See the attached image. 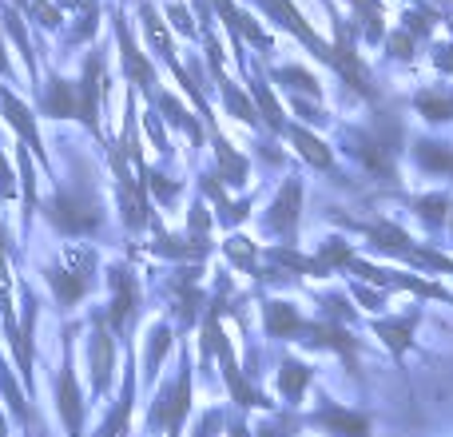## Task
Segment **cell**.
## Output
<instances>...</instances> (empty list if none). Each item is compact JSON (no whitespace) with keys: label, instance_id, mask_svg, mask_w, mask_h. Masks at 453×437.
<instances>
[{"label":"cell","instance_id":"obj_3","mask_svg":"<svg viewBox=\"0 0 453 437\" xmlns=\"http://www.w3.org/2000/svg\"><path fill=\"white\" fill-rule=\"evenodd\" d=\"M398 140H402V124L390 116V111H378L374 127H370V132L358 140L354 156H358L374 175L390 180V175H394V159H398Z\"/></svg>","mask_w":453,"mask_h":437},{"label":"cell","instance_id":"obj_25","mask_svg":"<svg viewBox=\"0 0 453 437\" xmlns=\"http://www.w3.org/2000/svg\"><path fill=\"white\" fill-rule=\"evenodd\" d=\"M290 140H295L298 156H306L314 167H330V148H322V140H314L306 127H295V132H290Z\"/></svg>","mask_w":453,"mask_h":437},{"label":"cell","instance_id":"obj_6","mask_svg":"<svg viewBox=\"0 0 453 437\" xmlns=\"http://www.w3.org/2000/svg\"><path fill=\"white\" fill-rule=\"evenodd\" d=\"M108 282H111V306L100 310V314H104V322H108L111 334H124L127 322H132V314H135V306H140V287H135V274L127 271L124 263L111 266Z\"/></svg>","mask_w":453,"mask_h":437},{"label":"cell","instance_id":"obj_38","mask_svg":"<svg viewBox=\"0 0 453 437\" xmlns=\"http://www.w3.org/2000/svg\"><path fill=\"white\" fill-rule=\"evenodd\" d=\"M167 20L175 24V32H183V36H196V24H191V12L175 0V4H167Z\"/></svg>","mask_w":453,"mask_h":437},{"label":"cell","instance_id":"obj_43","mask_svg":"<svg viewBox=\"0 0 453 437\" xmlns=\"http://www.w3.org/2000/svg\"><path fill=\"white\" fill-rule=\"evenodd\" d=\"M406 20H410L406 28L414 32V36H418V32H430V28H434V12H426V16H422V12H410Z\"/></svg>","mask_w":453,"mask_h":437},{"label":"cell","instance_id":"obj_10","mask_svg":"<svg viewBox=\"0 0 453 437\" xmlns=\"http://www.w3.org/2000/svg\"><path fill=\"white\" fill-rule=\"evenodd\" d=\"M36 96H40V111L48 119H80L76 80H64L60 72H48V80L36 88Z\"/></svg>","mask_w":453,"mask_h":437},{"label":"cell","instance_id":"obj_19","mask_svg":"<svg viewBox=\"0 0 453 437\" xmlns=\"http://www.w3.org/2000/svg\"><path fill=\"white\" fill-rule=\"evenodd\" d=\"M215 156H219V180L223 183H242L247 180V159H242L239 151L223 140V135H215Z\"/></svg>","mask_w":453,"mask_h":437},{"label":"cell","instance_id":"obj_2","mask_svg":"<svg viewBox=\"0 0 453 437\" xmlns=\"http://www.w3.org/2000/svg\"><path fill=\"white\" fill-rule=\"evenodd\" d=\"M48 287H52V298L60 310H72L80 306L96 287V255L88 247H68L60 263H52L44 271Z\"/></svg>","mask_w":453,"mask_h":437},{"label":"cell","instance_id":"obj_42","mask_svg":"<svg viewBox=\"0 0 453 437\" xmlns=\"http://www.w3.org/2000/svg\"><path fill=\"white\" fill-rule=\"evenodd\" d=\"M410 48H414V40H410V32H398V36H390V52L394 56H402V60H410Z\"/></svg>","mask_w":453,"mask_h":437},{"label":"cell","instance_id":"obj_16","mask_svg":"<svg viewBox=\"0 0 453 437\" xmlns=\"http://www.w3.org/2000/svg\"><path fill=\"white\" fill-rule=\"evenodd\" d=\"M314 422L326 426L330 433L338 437H370V422L362 414H350V410H338V406H322L314 414Z\"/></svg>","mask_w":453,"mask_h":437},{"label":"cell","instance_id":"obj_14","mask_svg":"<svg viewBox=\"0 0 453 437\" xmlns=\"http://www.w3.org/2000/svg\"><path fill=\"white\" fill-rule=\"evenodd\" d=\"M258 4H263V8H266V16H274V20H279V24H287V28H290V32H298V36H303V40H306V44H311V48H314V52H319V56H322V60H330V48H326V44H322V40H319V36H314V28H311V24H306V20H303V12H298V8H295V4H290V0H258Z\"/></svg>","mask_w":453,"mask_h":437},{"label":"cell","instance_id":"obj_41","mask_svg":"<svg viewBox=\"0 0 453 437\" xmlns=\"http://www.w3.org/2000/svg\"><path fill=\"white\" fill-rule=\"evenodd\" d=\"M0 80H4V84H16L12 60H8V40H4V28H0Z\"/></svg>","mask_w":453,"mask_h":437},{"label":"cell","instance_id":"obj_28","mask_svg":"<svg viewBox=\"0 0 453 437\" xmlns=\"http://www.w3.org/2000/svg\"><path fill=\"white\" fill-rule=\"evenodd\" d=\"M410 330H414V318H402V322H378V334L386 338L394 354H402L410 346Z\"/></svg>","mask_w":453,"mask_h":437},{"label":"cell","instance_id":"obj_46","mask_svg":"<svg viewBox=\"0 0 453 437\" xmlns=\"http://www.w3.org/2000/svg\"><path fill=\"white\" fill-rule=\"evenodd\" d=\"M52 4L64 12V8H76V4H84V0H52Z\"/></svg>","mask_w":453,"mask_h":437},{"label":"cell","instance_id":"obj_30","mask_svg":"<svg viewBox=\"0 0 453 437\" xmlns=\"http://www.w3.org/2000/svg\"><path fill=\"white\" fill-rule=\"evenodd\" d=\"M24 16H28V20H36L40 28H48V32L64 24V12L52 4V0H28V12H24Z\"/></svg>","mask_w":453,"mask_h":437},{"label":"cell","instance_id":"obj_49","mask_svg":"<svg viewBox=\"0 0 453 437\" xmlns=\"http://www.w3.org/2000/svg\"><path fill=\"white\" fill-rule=\"evenodd\" d=\"M231 437H247V430H242V426H234V430H231Z\"/></svg>","mask_w":453,"mask_h":437},{"label":"cell","instance_id":"obj_9","mask_svg":"<svg viewBox=\"0 0 453 437\" xmlns=\"http://www.w3.org/2000/svg\"><path fill=\"white\" fill-rule=\"evenodd\" d=\"M56 410H60V422L68 437H84V394H80L72 358H64L60 374H56Z\"/></svg>","mask_w":453,"mask_h":437},{"label":"cell","instance_id":"obj_31","mask_svg":"<svg viewBox=\"0 0 453 437\" xmlns=\"http://www.w3.org/2000/svg\"><path fill=\"white\" fill-rule=\"evenodd\" d=\"M354 258H350V247L346 242H338V239H330L326 247H322V255H319V263H314V271H326V266H350Z\"/></svg>","mask_w":453,"mask_h":437},{"label":"cell","instance_id":"obj_51","mask_svg":"<svg viewBox=\"0 0 453 437\" xmlns=\"http://www.w3.org/2000/svg\"><path fill=\"white\" fill-rule=\"evenodd\" d=\"M354 4H362V0H354Z\"/></svg>","mask_w":453,"mask_h":437},{"label":"cell","instance_id":"obj_21","mask_svg":"<svg viewBox=\"0 0 453 437\" xmlns=\"http://www.w3.org/2000/svg\"><path fill=\"white\" fill-rule=\"evenodd\" d=\"M418 111H422L426 119H434V124H441V119L453 116V96L449 92H438V88H426V92H418Z\"/></svg>","mask_w":453,"mask_h":437},{"label":"cell","instance_id":"obj_18","mask_svg":"<svg viewBox=\"0 0 453 437\" xmlns=\"http://www.w3.org/2000/svg\"><path fill=\"white\" fill-rule=\"evenodd\" d=\"M263 322H266V334H271V338H290V334H298V330H303L298 310H295V306H287V303H266Z\"/></svg>","mask_w":453,"mask_h":437},{"label":"cell","instance_id":"obj_11","mask_svg":"<svg viewBox=\"0 0 453 437\" xmlns=\"http://www.w3.org/2000/svg\"><path fill=\"white\" fill-rule=\"evenodd\" d=\"M111 370H116V334L108 330L104 314L92 318V390L104 394L111 382Z\"/></svg>","mask_w":453,"mask_h":437},{"label":"cell","instance_id":"obj_47","mask_svg":"<svg viewBox=\"0 0 453 437\" xmlns=\"http://www.w3.org/2000/svg\"><path fill=\"white\" fill-rule=\"evenodd\" d=\"M8 4H12L16 12H28V0H8Z\"/></svg>","mask_w":453,"mask_h":437},{"label":"cell","instance_id":"obj_24","mask_svg":"<svg viewBox=\"0 0 453 437\" xmlns=\"http://www.w3.org/2000/svg\"><path fill=\"white\" fill-rule=\"evenodd\" d=\"M215 80H219V88H223V104H226V111H231V116H239L242 124H255V108L247 104V96H242L239 88H234L231 80L223 76V72H215Z\"/></svg>","mask_w":453,"mask_h":437},{"label":"cell","instance_id":"obj_34","mask_svg":"<svg viewBox=\"0 0 453 437\" xmlns=\"http://www.w3.org/2000/svg\"><path fill=\"white\" fill-rule=\"evenodd\" d=\"M446 211H449V199H446V196L418 199V215H422L430 226H438V223H441V215H446Z\"/></svg>","mask_w":453,"mask_h":437},{"label":"cell","instance_id":"obj_15","mask_svg":"<svg viewBox=\"0 0 453 437\" xmlns=\"http://www.w3.org/2000/svg\"><path fill=\"white\" fill-rule=\"evenodd\" d=\"M298 207H303V183L290 180L287 188L279 191V199L271 203V211H266V226L279 231V234H287L290 226L298 223Z\"/></svg>","mask_w":453,"mask_h":437},{"label":"cell","instance_id":"obj_17","mask_svg":"<svg viewBox=\"0 0 453 437\" xmlns=\"http://www.w3.org/2000/svg\"><path fill=\"white\" fill-rule=\"evenodd\" d=\"M0 394H4V402H8V410H12L16 422H20V426H36V410H32V402L24 398L20 382H16V378L8 374L4 354H0Z\"/></svg>","mask_w":453,"mask_h":437},{"label":"cell","instance_id":"obj_5","mask_svg":"<svg viewBox=\"0 0 453 437\" xmlns=\"http://www.w3.org/2000/svg\"><path fill=\"white\" fill-rule=\"evenodd\" d=\"M76 96H80V124L92 135H100V96H104V48H92L84 56V68L76 76Z\"/></svg>","mask_w":453,"mask_h":437},{"label":"cell","instance_id":"obj_44","mask_svg":"<svg viewBox=\"0 0 453 437\" xmlns=\"http://www.w3.org/2000/svg\"><path fill=\"white\" fill-rule=\"evenodd\" d=\"M219 422H223V418H219V410H211V414H207L203 422H199L196 437H215V430H219Z\"/></svg>","mask_w":453,"mask_h":437},{"label":"cell","instance_id":"obj_39","mask_svg":"<svg viewBox=\"0 0 453 437\" xmlns=\"http://www.w3.org/2000/svg\"><path fill=\"white\" fill-rule=\"evenodd\" d=\"M358 8H366V40L374 44V40H382V12H378L374 0H362Z\"/></svg>","mask_w":453,"mask_h":437},{"label":"cell","instance_id":"obj_37","mask_svg":"<svg viewBox=\"0 0 453 437\" xmlns=\"http://www.w3.org/2000/svg\"><path fill=\"white\" fill-rule=\"evenodd\" d=\"M226 255H231V263H239L242 271H250V266H255V250H250L247 239H226Z\"/></svg>","mask_w":453,"mask_h":437},{"label":"cell","instance_id":"obj_8","mask_svg":"<svg viewBox=\"0 0 453 437\" xmlns=\"http://www.w3.org/2000/svg\"><path fill=\"white\" fill-rule=\"evenodd\" d=\"M188 410H191V370L183 366L175 386L159 394V402L151 406V426H164L167 437H180V426H183V418H188Z\"/></svg>","mask_w":453,"mask_h":437},{"label":"cell","instance_id":"obj_4","mask_svg":"<svg viewBox=\"0 0 453 437\" xmlns=\"http://www.w3.org/2000/svg\"><path fill=\"white\" fill-rule=\"evenodd\" d=\"M0 116L8 119V127L16 132V140H20L24 148L32 151V159H36L40 167H48V151H44V140H40L36 111H32L28 104H24L20 96H16L8 84H0Z\"/></svg>","mask_w":453,"mask_h":437},{"label":"cell","instance_id":"obj_12","mask_svg":"<svg viewBox=\"0 0 453 437\" xmlns=\"http://www.w3.org/2000/svg\"><path fill=\"white\" fill-rule=\"evenodd\" d=\"M111 167H116V180H119V207H124V223L132 226V231H140V226L148 223V199H143V188L132 180V172H127L124 151L111 156Z\"/></svg>","mask_w":453,"mask_h":437},{"label":"cell","instance_id":"obj_50","mask_svg":"<svg viewBox=\"0 0 453 437\" xmlns=\"http://www.w3.org/2000/svg\"><path fill=\"white\" fill-rule=\"evenodd\" d=\"M32 437H48V433H44V430H36V433H32Z\"/></svg>","mask_w":453,"mask_h":437},{"label":"cell","instance_id":"obj_7","mask_svg":"<svg viewBox=\"0 0 453 437\" xmlns=\"http://www.w3.org/2000/svg\"><path fill=\"white\" fill-rule=\"evenodd\" d=\"M111 24H116L119 56H124V76L132 80L135 88H143V92H148V96H156V92H159V88H156V68H151V60L140 52V44H135L132 28H127V16H124V8H119V12L111 16Z\"/></svg>","mask_w":453,"mask_h":437},{"label":"cell","instance_id":"obj_13","mask_svg":"<svg viewBox=\"0 0 453 437\" xmlns=\"http://www.w3.org/2000/svg\"><path fill=\"white\" fill-rule=\"evenodd\" d=\"M0 28L8 32V40L16 44V52H20L24 68H28V84L40 88V68H36V52H32V40H28V28H24V12H16L12 4H0Z\"/></svg>","mask_w":453,"mask_h":437},{"label":"cell","instance_id":"obj_23","mask_svg":"<svg viewBox=\"0 0 453 437\" xmlns=\"http://www.w3.org/2000/svg\"><path fill=\"white\" fill-rule=\"evenodd\" d=\"M418 164L426 172L453 175V148H446V143H418Z\"/></svg>","mask_w":453,"mask_h":437},{"label":"cell","instance_id":"obj_35","mask_svg":"<svg viewBox=\"0 0 453 437\" xmlns=\"http://www.w3.org/2000/svg\"><path fill=\"white\" fill-rule=\"evenodd\" d=\"M135 167H140V172L148 175V188L156 191V196L164 199V203H172V199L180 196V183H172V180H167V175H151V172H148V167H143V164H135Z\"/></svg>","mask_w":453,"mask_h":437},{"label":"cell","instance_id":"obj_26","mask_svg":"<svg viewBox=\"0 0 453 437\" xmlns=\"http://www.w3.org/2000/svg\"><path fill=\"white\" fill-rule=\"evenodd\" d=\"M279 382H282V394L287 398H298V394L306 390V382H311V370L303 366V362H282V374H279Z\"/></svg>","mask_w":453,"mask_h":437},{"label":"cell","instance_id":"obj_40","mask_svg":"<svg viewBox=\"0 0 453 437\" xmlns=\"http://www.w3.org/2000/svg\"><path fill=\"white\" fill-rule=\"evenodd\" d=\"M16 196V180H12V167L4 159V148H0V199H12Z\"/></svg>","mask_w":453,"mask_h":437},{"label":"cell","instance_id":"obj_32","mask_svg":"<svg viewBox=\"0 0 453 437\" xmlns=\"http://www.w3.org/2000/svg\"><path fill=\"white\" fill-rule=\"evenodd\" d=\"M274 76L287 80V84L295 88V92H306V96H314V100H319V80H314L306 68H279Z\"/></svg>","mask_w":453,"mask_h":437},{"label":"cell","instance_id":"obj_22","mask_svg":"<svg viewBox=\"0 0 453 437\" xmlns=\"http://www.w3.org/2000/svg\"><path fill=\"white\" fill-rule=\"evenodd\" d=\"M366 234L378 242L382 250H390V255H410V239H406V231H398V226H390V223H374V226H366Z\"/></svg>","mask_w":453,"mask_h":437},{"label":"cell","instance_id":"obj_1","mask_svg":"<svg viewBox=\"0 0 453 437\" xmlns=\"http://www.w3.org/2000/svg\"><path fill=\"white\" fill-rule=\"evenodd\" d=\"M36 211L48 218V226H52L56 234H68V239H92L104 226V199L92 180L60 188L56 196H48Z\"/></svg>","mask_w":453,"mask_h":437},{"label":"cell","instance_id":"obj_36","mask_svg":"<svg viewBox=\"0 0 453 437\" xmlns=\"http://www.w3.org/2000/svg\"><path fill=\"white\" fill-rule=\"evenodd\" d=\"M255 100H258V108H263V116L271 119V127H282V111H279V104H274V96L266 92V84H258V80H255Z\"/></svg>","mask_w":453,"mask_h":437},{"label":"cell","instance_id":"obj_33","mask_svg":"<svg viewBox=\"0 0 453 437\" xmlns=\"http://www.w3.org/2000/svg\"><path fill=\"white\" fill-rule=\"evenodd\" d=\"M314 342H326V346H338V350L350 358L354 354V342L346 338V330H338V326H314Z\"/></svg>","mask_w":453,"mask_h":437},{"label":"cell","instance_id":"obj_20","mask_svg":"<svg viewBox=\"0 0 453 437\" xmlns=\"http://www.w3.org/2000/svg\"><path fill=\"white\" fill-rule=\"evenodd\" d=\"M151 100H156V104H159V111H164V116L172 119L175 127H183V132H188V135H191V140H196V143L203 140V132H199V124H196V119L188 116V108H183V104L175 100V96H167V92H156V96H151Z\"/></svg>","mask_w":453,"mask_h":437},{"label":"cell","instance_id":"obj_27","mask_svg":"<svg viewBox=\"0 0 453 437\" xmlns=\"http://www.w3.org/2000/svg\"><path fill=\"white\" fill-rule=\"evenodd\" d=\"M167 350H172V330L159 322V326H151V334H148V374H156Z\"/></svg>","mask_w":453,"mask_h":437},{"label":"cell","instance_id":"obj_45","mask_svg":"<svg viewBox=\"0 0 453 437\" xmlns=\"http://www.w3.org/2000/svg\"><path fill=\"white\" fill-rule=\"evenodd\" d=\"M438 64H441L446 72H453V44H449V48H441V52H438Z\"/></svg>","mask_w":453,"mask_h":437},{"label":"cell","instance_id":"obj_48","mask_svg":"<svg viewBox=\"0 0 453 437\" xmlns=\"http://www.w3.org/2000/svg\"><path fill=\"white\" fill-rule=\"evenodd\" d=\"M0 437H8V418H4V410H0Z\"/></svg>","mask_w":453,"mask_h":437},{"label":"cell","instance_id":"obj_29","mask_svg":"<svg viewBox=\"0 0 453 437\" xmlns=\"http://www.w3.org/2000/svg\"><path fill=\"white\" fill-rule=\"evenodd\" d=\"M84 16H80L76 32H72V44H88V40L96 36V28H100V0H84Z\"/></svg>","mask_w":453,"mask_h":437}]
</instances>
